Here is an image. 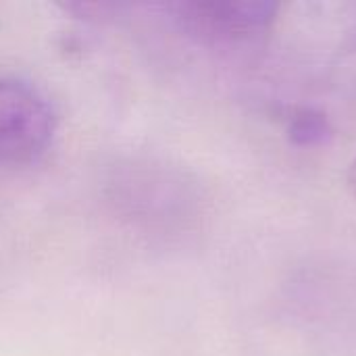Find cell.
I'll use <instances>...</instances> for the list:
<instances>
[{
	"instance_id": "cell-1",
	"label": "cell",
	"mask_w": 356,
	"mask_h": 356,
	"mask_svg": "<svg viewBox=\"0 0 356 356\" xmlns=\"http://www.w3.org/2000/svg\"><path fill=\"white\" fill-rule=\"evenodd\" d=\"M56 134L48 96L27 79L0 73V167L35 163Z\"/></svg>"
},
{
	"instance_id": "cell-3",
	"label": "cell",
	"mask_w": 356,
	"mask_h": 356,
	"mask_svg": "<svg viewBox=\"0 0 356 356\" xmlns=\"http://www.w3.org/2000/svg\"><path fill=\"white\" fill-rule=\"evenodd\" d=\"M290 142L298 148H317L332 140L334 127L325 113L313 106H296L286 123Z\"/></svg>"
},
{
	"instance_id": "cell-4",
	"label": "cell",
	"mask_w": 356,
	"mask_h": 356,
	"mask_svg": "<svg viewBox=\"0 0 356 356\" xmlns=\"http://www.w3.org/2000/svg\"><path fill=\"white\" fill-rule=\"evenodd\" d=\"M346 186H348L350 194L356 198V161H353V165L346 171Z\"/></svg>"
},
{
	"instance_id": "cell-2",
	"label": "cell",
	"mask_w": 356,
	"mask_h": 356,
	"mask_svg": "<svg viewBox=\"0 0 356 356\" xmlns=\"http://www.w3.org/2000/svg\"><path fill=\"white\" fill-rule=\"evenodd\" d=\"M175 23L211 46L248 42L271 27L280 6L275 2H179L169 6Z\"/></svg>"
}]
</instances>
